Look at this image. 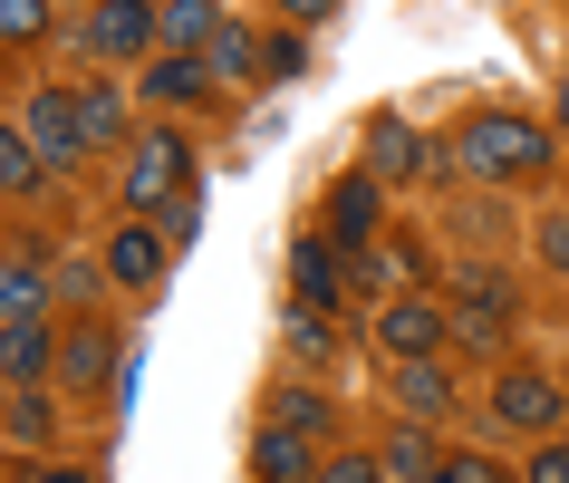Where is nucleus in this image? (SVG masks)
<instances>
[{
	"mask_svg": "<svg viewBox=\"0 0 569 483\" xmlns=\"http://www.w3.org/2000/svg\"><path fill=\"white\" fill-rule=\"evenodd\" d=\"M550 155H560L550 126L511 117V107H492V117H473L463 136H453V165H463V175H540Z\"/></svg>",
	"mask_w": 569,
	"mask_h": 483,
	"instance_id": "1",
	"label": "nucleus"
},
{
	"mask_svg": "<svg viewBox=\"0 0 569 483\" xmlns=\"http://www.w3.org/2000/svg\"><path fill=\"white\" fill-rule=\"evenodd\" d=\"M453 300V338L463 348H482V358H502V338H511V309H521V290H511V272H492V262H473V272L445 290Z\"/></svg>",
	"mask_w": 569,
	"mask_h": 483,
	"instance_id": "2",
	"label": "nucleus"
},
{
	"mask_svg": "<svg viewBox=\"0 0 569 483\" xmlns=\"http://www.w3.org/2000/svg\"><path fill=\"white\" fill-rule=\"evenodd\" d=\"M154 39H164V10L154 0H88V20H78V49L88 59H146Z\"/></svg>",
	"mask_w": 569,
	"mask_h": 483,
	"instance_id": "3",
	"label": "nucleus"
},
{
	"mask_svg": "<svg viewBox=\"0 0 569 483\" xmlns=\"http://www.w3.org/2000/svg\"><path fill=\"white\" fill-rule=\"evenodd\" d=\"M183 184H193V146H183V136H136V155H126V204L164 213Z\"/></svg>",
	"mask_w": 569,
	"mask_h": 483,
	"instance_id": "4",
	"label": "nucleus"
},
{
	"mask_svg": "<svg viewBox=\"0 0 569 483\" xmlns=\"http://www.w3.org/2000/svg\"><path fill=\"white\" fill-rule=\"evenodd\" d=\"M20 136H30L49 165H78V155H88V117H78V88H30V107H20Z\"/></svg>",
	"mask_w": 569,
	"mask_h": 483,
	"instance_id": "5",
	"label": "nucleus"
},
{
	"mask_svg": "<svg viewBox=\"0 0 569 483\" xmlns=\"http://www.w3.org/2000/svg\"><path fill=\"white\" fill-rule=\"evenodd\" d=\"M560 406H569V377H540V367H502V387H492V416L521 435H540Z\"/></svg>",
	"mask_w": 569,
	"mask_h": 483,
	"instance_id": "6",
	"label": "nucleus"
},
{
	"mask_svg": "<svg viewBox=\"0 0 569 483\" xmlns=\"http://www.w3.org/2000/svg\"><path fill=\"white\" fill-rule=\"evenodd\" d=\"M377 223H387V175H338L329 184V233L358 252V241H377Z\"/></svg>",
	"mask_w": 569,
	"mask_h": 483,
	"instance_id": "7",
	"label": "nucleus"
},
{
	"mask_svg": "<svg viewBox=\"0 0 569 483\" xmlns=\"http://www.w3.org/2000/svg\"><path fill=\"white\" fill-rule=\"evenodd\" d=\"M377 338H387L396 358H425V348L453 338V319H445V300H387L377 309Z\"/></svg>",
	"mask_w": 569,
	"mask_h": 483,
	"instance_id": "8",
	"label": "nucleus"
},
{
	"mask_svg": "<svg viewBox=\"0 0 569 483\" xmlns=\"http://www.w3.org/2000/svg\"><path fill=\"white\" fill-rule=\"evenodd\" d=\"M59 387H117V338L97 329V319H78L59 338Z\"/></svg>",
	"mask_w": 569,
	"mask_h": 483,
	"instance_id": "9",
	"label": "nucleus"
},
{
	"mask_svg": "<svg viewBox=\"0 0 569 483\" xmlns=\"http://www.w3.org/2000/svg\"><path fill=\"white\" fill-rule=\"evenodd\" d=\"M396 406H406V416H453V367H445V348H425V358L396 367Z\"/></svg>",
	"mask_w": 569,
	"mask_h": 483,
	"instance_id": "10",
	"label": "nucleus"
},
{
	"mask_svg": "<svg viewBox=\"0 0 569 483\" xmlns=\"http://www.w3.org/2000/svg\"><path fill=\"white\" fill-rule=\"evenodd\" d=\"M49 367H59V338L39 329V309H20L10 338H0V377H10V387H30V377H49Z\"/></svg>",
	"mask_w": 569,
	"mask_h": 483,
	"instance_id": "11",
	"label": "nucleus"
},
{
	"mask_svg": "<svg viewBox=\"0 0 569 483\" xmlns=\"http://www.w3.org/2000/svg\"><path fill=\"white\" fill-rule=\"evenodd\" d=\"M251 474H261V483H280V474L300 483V474H319V454H309V425H280V416H270V425H261V445H251Z\"/></svg>",
	"mask_w": 569,
	"mask_h": 483,
	"instance_id": "12",
	"label": "nucleus"
},
{
	"mask_svg": "<svg viewBox=\"0 0 569 483\" xmlns=\"http://www.w3.org/2000/svg\"><path fill=\"white\" fill-rule=\"evenodd\" d=\"M107 280H117V290H146V280H164V233L126 223V233L107 241Z\"/></svg>",
	"mask_w": 569,
	"mask_h": 483,
	"instance_id": "13",
	"label": "nucleus"
},
{
	"mask_svg": "<svg viewBox=\"0 0 569 483\" xmlns=\"http://www.w3.org/2000/svg\"><path fill=\"white\" fill-rule=\"evenodd\" d=\"M367 155H377V175H425V165H435V146H416V126H406V117H377V126H367Z\"/></svg>",
	"mask_w": 569,
	"mask_h": 483,
	"instance_id": "14",
	"label": "nucleus"
},
{
	"mask_svg": "<svg viewBox=\"0 0 569 483\" xmlns=\"http://www.w3.org/2000/svg\"><path fill=\"white\" fill-rule=\"evenodd\" d=\"M203 88H212V59H203V49H183V59L146 68V97H164V107H193Z\"/></svg>",
	"mask_w": 569,
	"mask_h": 483,
	"instance_id": "15",
	"label": "nucleus"
},
{
	"mask_svg": "<svg viewBox=\"0 0 569 483\" xmlns=\"http://www.w3.org/2000/svg\"><path fill=\"white\" fill-rule=\"evenodd\" d=\"M338 329H329V300H290V358L300 367H329Z\"/></svg>",
	"mask_w": 569,
	"mask_h": 483,
	"instance_id": "16",
	"label": "nucleus"
},
{
	"mask_svg": "<svg viewBox=\"0 0 569 483\" xmlns=\"http://www.w3.org/2000/svg\"><path fill=\"white\" fill-rule=\"evenodd\" d=\"M49 290H59V272H49L39 252H10V280H0V309L20 319V309H39V300H49Z\"/></svg>",
	"mask_w": 569,
	"mask_h": 483,
	"instance_id": "17",
	"label": "nucleus"
},
{
	"mask_svg": "<svg viewBox=\"0 0 569 483\" xmlns=\"http://www.w3.org/2000/svg\"><path fill=\"white\" fill-rule=\"evenodd\" d=\"M377 464H387V474H445V445H435L425 425H396L387 445H377Z\"/></svg>",
	"mask_w": 569,
	"mask_h": 483,
	"instance_id": "18",
	"label": "nucleus"
},
{
	"mask_svg": "<svg viewBox=\"0 0 569 483\" xmlns=\"http://www.w3.org/2000/svg\"><path fill=\"white\" fill-rule=\"evenodd\" d=\"M212 30H222L212 0H164V39H174V49H212Z\"/></svg>",
	"mask_w": 569,
	"mask_h": 483,
	"instance_id": "19",
	"label": "nucleus"
},
{
	"mask_svg": "<svg viewBox=\"0 0 569 483\" xmlns=\"http://www.w3.org/2000/svg\"><path fill=\"white\" fill-rule=\"evenodd\" d=\"M39 175H49V155L10 126V136H0V184H10V194H39Z\"/></svg>",
	"mask_w": 569,
	"mask_h": 483,
	"instance_id": "20",
	"label": "nucleus"
},
{
	"mask_svg": "<svg viewBox=\"0 0 569 483\" xmlns=\"http://www.w3.org/2000/svg\"><path fill=\"white\" fill-rule=\"evenodd\" d=\"M78 117H88V146H117L126 136V97L117 88H78Z\"/></svg>",
	"mask_w": 569,
	"mask_h": 483,
	"instance_id": "21",
	"label": "nucleus"
},
{
	"mask_svg": "<svg viewBox=\"0 0 569 483\" xmlns=\"http://www.w3.org/2000/svg\"><path fill=\"white\" fill-rule=\"evenodd\" d=\"M203 59H212V78H261V49H251V39H241L232 20L212 30V49H203Z\"/></svg>",
	"mask_w": 569,
	"mask_h": 483,
	"instance_id": "22",
	"label": "nucleus"
},
{
	"mask_svg": "<svg viewBox=\"0 0 569 483\" xmlns=\"http://www.w3.org/2000/svg\"><path fill=\"white\" fill-rule=\"evenodd\" d=\"M10 445H49V396H39V377L10 396Z\"/></svg>",
	"mask_w": 569,
	"mask_h": 483,
	"instance_id": "23",
	"label": "nucleus"
},
{
	"mask_svg": "<svg viewBox=\"0 0 569 483\" xmlns=\"http://www.w3.org/2000/svg\"><path fill=\"white\" fill-rule=\"evenodd\" d=\"M270 416H280V425H309V435H329V396H319V387H280V406H270Z\"/></svg>",
	"mask_w": 569,
	"mask_h": 483,
	"instance_id": "24",
	"label": "nucleus"
},
{
	"mask_svg": "<svg viewBox=\"0 0 569 483\" xmlns=\"http://www.w3.org/2000/svg\"><path fill=\"white\" fill-rule=\"evenodd\" d=\"M0 30H10V49H39L49 39V0H0Z\"/></svg>",
	"mask_w": 569,
	"mask_h": 483,
	"instance_id": "25",
	"label": "nucleus"
},
{
	"mask_svg": "<svg viewBox=\"0 0 569 483\" xmlns=\"http://www.w3.org/2000/svg\"><path fill=\"white\" fill-rule=\"evenodd\" d=\"M309 68V39H261V78H300Z\"/></svg>",
	"mask_w": 569,
	"mask_h": 483,
	"instance_id": "26",
	"label": "nucleus"
},
{
	"mask_svg": "<svg viewBox=\"0 0 569 483\" xmlns=\"http://www.w3.org/2000/svg\"><path fill=\"white\" fill-rule=\"evenodd\" d=\"M319 474H329V483H377V474H387V464H377V454H329Z\"/></svg>",
	"mask_w": 569,
	"mask_h": 483,
	"instance_id": "27",
	"label": "nucleus"
},
{
	"mask_svg": "<svg viewBox=\"0 0 569 483\" xmlns=\"http://www.w3.org/2000/svg\"><path fill=\"white\" fill-rule=\"evenodd\" d=\"M193 223H203V204H193V184H183L174 204H164V241H193Z\"/></svg>",
	"mask_w": 569,
	"mask_h": 483,
	"instance_id": "28",
	"label": "nucleus"
},
{
	"mask_svg": "<svg viewBox=\"0 0 569 483\" xmlns=\"http://www.w3.org/2000/svg\"><path fill=\"white\" fill-rule=\"evenodd\" d=\"M97 280H107V262H59V290H68V300H97Z\"/></svg>",
	"mask_w": 569,
	"mask_h": 483,
	"instance_id": "29",
	"label": "nucleus"
},
{
	"mask_svg": "<svg viewBox=\"0 0 569 483\" xmlns=\"http://www.w3.org/2000/svg\"><path fill=\"white\" fill-rule=\"evenodd\" d=\"M445 483H502V464L492 454H445Z\"/></svg>",
	"mask_w": 569,
	"mask_h": 483,
	"instance_id": "30",
	"label": "nucleus"
},
{
	"mask_svg": "<svg viewBox=\"0 0 569 483\" xmlns=\"http://www.w3.org/2000/svg\"><path fill=\"white\" fill-rule=\"evenodd\" d=\"M540 262H550V272H569V213H550V223H540Z\"/></svg>",
	"mask_w": 569,
	"mask_h": 483,
	"instance_id": "31",
	"label": "nucleus"
},
{
	"mask_svg": "<svg viewBox=\"0 0 569 483\" xmlns=\"http://www.w3.org/2000/svg\"><path fill=\"white\" fill-rule=\"evenodd\" d=\"M531 474H540V483H569V445H540V454H531Z\"/></svg>",
	"mask_w": 569,
	"mask_h": 483,
	"instance_id": "32",
	"label": "nucleus"
},
{
	"mask_svg": "<svg viewBox=\"0 0 569 483\" xmlns=\"http://www.w3.org/2000/svg\"><path fill=\"white\" fill-rule=\"evenodd\" d=\"M280 10H290V20H319V10H329V0H280Z\"/></svg>",
	"mask_w": 569,
	"mask_h": 483,
	"instance_id": "33",
	"label": "nucleus"
},
{
	"mask_svg": "<svg viewBox=\"0 0 569 483\" xmlns=\"http://www.w3.org/2000/svg\"><path fill=\"white\" fill-rule=\"evenodd\" d=\"M560 126H569V88H560Z\"/></svg>",
	"mask_w": 569,
	"mask_h": 483,
	"instance_id": "34",
	"label": "nucleus"
}]
</instances>
